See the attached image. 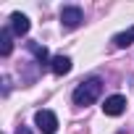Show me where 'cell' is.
<instances>
[{
	"label": "cell",
	"instance_id": "cell-1",
	"mask_svg": "<svg viewBox=\"0 0 134 134\" xmlns=\"http://www.w3.org/2000/svg\"><path fill=\"white\" fill-rule=\"evenodd\" d=\"M103 92V82L100 79H90V82H82L74 92V103L76 105H92Z\"/></svg>",
	"mask_w": 134,
	"mask_h": 134
},
{
	"label": "cell",
	"instance_id": "cell-2",
	"mask_svg": "<svg viewBox=\"0 0 134 134\" xmlns=\"http://www.w3.org/2000/svg\"><path fill=\"white\" fill-rule=\"evenodd\" d=\"M34 124H37V129L42 134H55V129H58V118H55L53 110H37Z\"/></svg>",
	"mask_w": 134,
	"mask_h": 134
},
{
	"label": "cell",
	"instance_id": "cell-3",
	"mask_svg": "<svg viewBox=\"0 0 134 134\" xmlns=\"http://www.w3.org/2000/svg\"><path fill=\"white\" fill-rule=\"evenodd\" d=\"M82 21H84V13H82V8H74V5H69V8H63V11H60V24H63V26L74 29V26H79Z\"/></svg>",
	"mask_w": 134,
	"mask_h": 134
},
{
	"label": "cell",
	"instance_id": "cell-4",
	"mask_svg": "<svg viewBox=\"0 0 134 134\" xmlns=\"http://www.w3.org/2000/svg\"><path fill=\"white\" fill-rule=\"evenodd\" d=\"M124 110H126V97H121V95H110L103 103V113L105 116H121Z\"/></svg>",
	"mask_w": 134,
	"mask_h": 134
},
{
	"label": "cell",
	"instance_id": "cell-5",
	"mask_svg": "<svg viewBox=\"0 0 134 134\" xmlns=\"http://www.w3.org/2000/svg\"><path fill=\"white\" fill-rule=\"evenodd\" d=\"M50 69H53L55 76L69 74V71H71V58H69V55H55V58L50 60Z\"/></svg>",
	"mask_w": 134,
	"mask_h": 134
},
{
	"label": "cell",
	"instance_id": "cell-6",
	"mask_svg": "<svg viewBox=\"0 0 134 134\" xmlns=\"http://www.w3.org/2000/svg\"><path fill=\"white\" fill-rule=\"evenodd\" d=\"M11 29H13L16 34H26V32H29V19H26L24 13H13V16H11Z\"/></svg>",
	"mask_w": 134,
	"mask_h": 134
},
{
	"label": "cell",
	"instance_id": "cell-7",
	"mask_svg": "<svg viewBox=\"0 0 134 134\" xmlns=\"http://www.w3.org/2000/svg\"><path fill=\"white\" fill-rule=\"evenodd\" d=\"M131 42H134V26H131V29H126V32H121V34H116V37H113V45H116V47H129V45H131Z\"/></svg>",
	"mask_w": 134,
	"mask_h": 134
},
{
	"label": "cell",
	"instance_id": "cell-8",
	"mask_svg": "<svg viewBox=\"0 0 134 134\" xmlns=\"http://www.w3.org/2000/svg\"><path fill=\"white\" fill-rule=\"evenodd\" d=\"M11 50H13L11 29H3V34H0V55H11Z\"/></svg>",
	"mask_w": 134,
	"mask_h": 134
},
{
	"label": "cell",
	"instance_id": "cell-9",
	"mask_svg": "<svg viewBox=\"0 0 134 134\" xmlns=\"http://www.w3.org/2000/svg\"><path fill=\"white\" fill-rule=\"evenodd\" d=\"M29 50L37 55L40 63H47V47H42V45H37V42H29Z\"/></svg>",
	"mask_w": 134,
	"mask_h": 134
},
{
	"label": "cell",
	"instance_id": "cell-10",
	"mask_svg": "<svg viewBox=\"0 0 134 134\" xmlns=\"http://www.w3.org/2000/svg\"><path fill=\"white\" fill-rule=\"evenodd\" d=\"M16 134H32V131H29L26 126H19V129H16Z\"/></svg>",
	"mask_w": 134,
	"mask_h": 134
}]
</instances>
